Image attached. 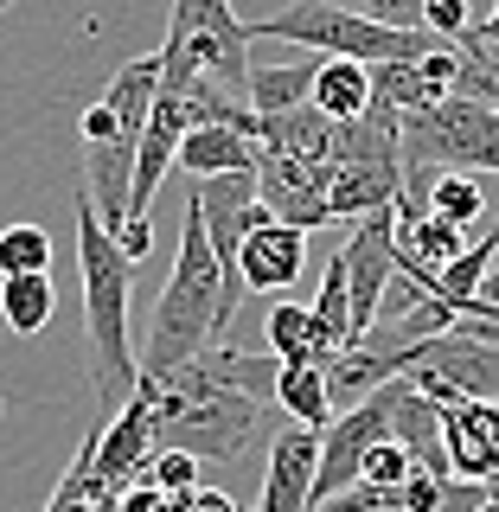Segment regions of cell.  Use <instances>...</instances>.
<instances>
[{
  "instance_id": "cell-22",
  "label": "cell",
  "mask_w": 499,
  "mask_h": 512,
  "mask_svg": "<svg viewBox=\"0 0 499 512\" xmlns=\"http://www.w3.org/2000/svg\"><path fill=\"white\" fill-rule=\"evenodd\" d=\"M480 212H487V192H480L474 173H436L429 180V218L468 231V224H480Z\"/></svg>"
},
{
  "instance_id": "cell-8",
  "label": "cell",
  "mask_w": 499,
  "mask_h": 512,
  "mask_svg": "<svg viewBox=\"0 0 499 512\" xmlns=\"http://www.w3.org/2000/svg\"><path fill=\"white\" fill-rule=\"evenodd\" d=\"M346 269H352V327L359 340L384 320V288L404 276V250H397V212H378L365 224H352L346 237Z\"/></svg>"
},
{
  "instance_id": "cell-1",
  "label": "cell",
  "mask_w": 499,
  "mask_h": 512,
  "mask_svg": "<svg viewBox=\"0 0 499 512\" xmlns=\"http://www.w3.org/2000/svg\"><path fill=\"white\" fill-rule=\"evenodd\" d=\"M77 276H84V340H90V397L96 416H116L128 397L141 391L135 340H128V282H135V256L116 244V231L103 224L96 199L77 186Z\"/></svg>"
},
{
  "instance_id": "cell-14",
  "label": "cell",
  "mask_w": 499,
  "mask_h": 512,
  "mask_svg": "<svg viewBox=\"0 0 499 512\" xmlns=\"http://www.w3.org/2000/svg\"><path fill=\"white\" fill-rule=\"evenodd\" d=\"M333 141H340V122L320 116V109H295V116L263 122V154H288V160H308V167H333Z\"/></svg>"
},
{
  "instance_id": "cell-10",
  "label": "cell",
  "mask_w": 499,
  "mask_h": 512,
  "mask_svg": "<svg viewBox=\"0 0 499 512\" xmlns=\"http://www.w3.org/2000/svg\"><path fill=\"white\" fill-rule=\"evenodd\" d=\"M154 397L148 391H135L128 404L109 416V423H96V468H103L109 487H135L141 474H148V461H154Z\"/></svg>"
},
{
  "instance_id": "cell-21",
  "label": "cell",
  "mask_w": 499,
  "mask_h": 512,
  "mask_svg": "<svg viewBox=\"0 0 499 512\" xmlns=\"http://www.w3.org/2000/svg\"><path fill=\"white\" fill-rule=\"evenodd\" d=\"M263 340H269V359L282 365H314V314L301 301H276L263 320Z\"/></svg>"
},
{
  "instance_id": "cell-29",
  "label": "cell",
  "mask_w": 499,
  "mask_h": 512,
  "mask_svg": "<svg viewBox=\"0 0 499 512\" xmlns=\"http://www.w3.org/2000/svg\"><path fill=\"white\" fill-rule=\"evenodd\" d=\"M493 404H499V397H493Z\"/></svg>"
},
{
  "instance_id": "cell-11",
  "label": "cell",
  "mask_w": 499,
  "mask_h": 512,
  "mask_svg": "<svg viewBox=\"0 0 499 512\" xmlns=\"http://www.w3.org/2000/svg\"><path fill=\"white\" fill-rule=\"evenodd\" d=\"M314 474H320V436L301 423H288L269 442V474L256 512H314Z\"/></svg>"
},
{
  "instance_id": "cell-26",
  "label": "cell",
  "mask_w": 499,
  "mask_h": 512,
  "mask_svg": "<svg viewBox=\"0 0 499 512\" xmlns=\"http://www.w3.org/2000/svg\"><path fill=\"white\" fill-rule=\"evenodd\" d=\"M474 32H480V39H487V45H493V52H499V7L487 13V26H474Z\"/></svg>"
},
{
  "instance_id": "cell-24",
  "label": "cell",
  "mask_w": 499,
  "mask_h": 512,
  "mask_svg": "<svg viewBox=\"0 0 499 512\" xmlns=\"http://www.w3.org/2000/svg\"><path fill=\"white\" fill-rule=\"evenodd\" d=\"M423 26L442 32V39H455V52L474 39V20H468V7H461V0H423Z\"/></svg>"
},
{
  "instance_id": "cell-20",
  "label": "cell",
  "mask_w": 499,
  "mask_h": 512,
  "mask_svg": "<svg viewBox=\"0 0 499 512\" xmlns=\"http://www.w3.org/2000/svg\"><path fill=\"white\" fill-rule=\"evenodd\" d=\"M52 276V231L45 224H0V282Z\"/></svg>"
},
{
  "instance_id": "cell-6",
  "label": "cell",
  "mask_w": 499,
  "mask_h": 512,
  "mask_svg": "<svg viewBox=\"0 0 499 512\" xmlns=\"http://www.w3.org/2000/svg\"><path fill=\"white\" fill-rule=\"evenodd\" d=\"M404 167H410V180L499 173V109L480 103V96H448L442 109L404 122Z\"/></svg>"
},
{
  "instance_id": "cell-23",
  "label": "cell",
  "mask_w": 499,
  "mask_h": 512,
  "mask_svg": "<svg viewBox=\"0 0 499 512\" xmlns=\"http://www.w3.org/2000/svg\"><path fill=\"white\" fill-rule=\"evenodd\" d=\"M141 480H148V487H160L167 500H192V493L205 487V480H199V455H180V448H160Z\"/></svg>"
},
{
  "instance_id": "cell-25",
  "label": "cell",
  "mask_w": 499,
  "mask_h": 512,
  "mask_svg": "<svg viewBox=\"0 0 499 512\" xmlns=\"http://www.w3.org/2000/svg\"><path fill=\"white\" fill-rule=\"evenodd\" d=\"M186 506H192V512H237V500H231V493H218V487H199Z\"/></svg>"
},
{
  "instance_id": "cell-4",
  "label": "cell",
  "mask_w": 499,
  "mask_h": 512,
  "mask_svg": "<svg viewBox=\"0 0 499 512\" xmlns=\"http://www.w3.org/2000/svg\"><path fill=\"white\" fill-rule=\"evenodd\" d=\"M250 45V20L224 0H180L160 39V96H186L199 77L218 90H250Z\"/></svg>"
},
{
  "instance_id": "cell-2",
  "label": "cell",
  "mask_w": 499,
  "mask_h": 512,
  "mask_svg": "<svg viewBox=\"0 0 499 512\" xmlns=\"http://www.w3.org/2000/svg\"><path fill=\"white\" fill-rule=\"evenodd\" d=\"M218 333H224V276H218V256H212L199 205L186 199L180 256H173V276L154 301L148 340H141V372H154V378L186 372V365H199L212 352Z\"/></svg>"
},
{
  "instance_id": "cell-27",
  "label": "cell",
  "mask_w": 499,
  "mask_h": 512,
  "mask_svg": "<svg viewBox=\"0 0 499 512\" xmlns=\"http://www.w3.org/2000/svg\"><path fill=\"white\" fill-rule=\"evenodd\" d=\"M480 301H487V308H499V263H493V276H487V288H480Z\"/></svg>"
},
{
  "instance_id": "cell-9",
  "label": "cell",
  "mask_w": 499,
  "mask_h": 512,
  "mask_svg": "<svg viewBox=\"0 0 499 512\" xmlns=\"http://www.w3.org/2000/svg\"><path fill=\"white\" fill-rule=\"evenodd\" d=\"M256 186H263V212L295 224V231H320L333 224V167H308L288 154L256 160Z\"/></svg>"
},
{
  "instance_id": "cell-7",
  "label": "cell",
  "mask_w": 499,
  "mask_h": 512,
  "mask_svg": "<svg viewBox=\"0 0 499 512\" xmlns=\"http://www.w3.org/2000/svg\"><path fill=\"white\" fill-rule=\"evenodd\" d=\"M410 384L436 410L493 404V397H499V346L474 340L468 327L442 333V340H423V352H416V365H410Z\"/></svg>"
},
{
  "instance_id": "cell-3",
  "label": "cell",
  "mask_w": 499,
  "mask_h": 512,
  "mask_svg": "<svg viewBox=\"0 0 499 512\" xmlns=\"http://www.w3.org/2000/svg\"><path fill=\"white\" fill-rule=\"evenodd\" d=\"M141 391L154 397V442L180 448V455H199V461H237L250 448V436L263 429V397L205 372V359L173 378L141 372Z\"/></svg>"
},
{
  "instance_id": "cell-17",
  "label": "cell",
  "mask_w": 499,
  "mask_h": 512,
  "mask_svg": "<svg viewBox=\"0 0 499 512\" xmlns=\"http://www.w3.org/2000/svg\"><path fill=\"white\" fill-rule=\"evenodd\" d=\"M276 404L295 416L301 429L327 436V429H333V384H327V365H276Z\"/></svg>"
},
{
  "instance_id": "cell-16",
  "label": "cell",
  "mask_w": 499,
  "mask_h": 512,
  "mask_svg": "<svg viewBox=\"0 0 499 512\" xmlns=\"http://www.w3.org/2000/svg\"><path fill=\"white\" fill-rule=\"evenodd\" d=\"M314 77H320L314 58H295V64H256V77H250L256 116L276 122V116H295V109H308V103H314Z\"/></svg>"
},
{
  "instance_id": "cell-12",
  "label": "cell",
  "mask_w": 499,
  "mask_h": 512,
  "mask_svg": "<svg viewBox=\"0 0 499 512\" xmlns=\"http://www.w3.org/2000/svg\"><path fill=\"white\" fill-rule=\"evenodd\" d=\"M442 442H448L455 480H474V487H493L499 480V404L442 410Z\"/></svg>"
},
{
  "instance_id": "cell-15",
  "label": "cell",
  "mask_w": 499,
  "mask_h": 512,
  "mask_svg": "<svg viewBox=\"0 0 499 512\" xmlns=\"http://www.w3.org/2000/svg\"><path fill=\"white\" fill-rule=\"evenodd\" d=\"M256 160H263V148H256L250 135H237V128H192L186 148H180V167L192 173V180H231V173H256Z\"/></svg>"
},
{
  "instance_id": "cell-5",
  "label": "cell",
  "mask_w": 499,
  "mask_h": 512,
  "mask_svg": "<svg viewBox=\"0 0 499 512\" xmlns=\"http://www.w3.org/2000/svg\"><path fill=\"white\" fill-rule=\"evenodd\" d=\"M250 39H288V45H308V52L327 58H352V64H416L436 52L429 32H397L372 20L365 7H333V0H308V7H282L269 20H250Z\"/></svg>"
},
{
  "instance_id": "cell-18",
  "label": "cell",
  "mask_w": 499,
  "mask_h": 512,
  "mask_svg": "<svg viewBox=\"0 0 499 512\" xmlns=\"http://www.w3.org/2000/svg\"><path fill=\"white\" fill-rule=\"evenodd\" d=\"M314 109L333 122H359L372 109V64H352V58H320L314 77Z\"/></svg>"
},
{
  "instance_id": "cell-28",
  "label": "cell",
  "mask_w": 499,
  "mask_h": 512,
  "mask_svg": "<svg viewBox=\"0 0 499 512\" xmlns=\"http://www.w3.org/2000/svg\"><path fill=\"white\" fill-rule=\"evenodd\" d=\"M0 416H7V397H0Z\"/></svg>"
},
{
  "instance_id": "cell-13",
  "label": "cell",
  "mask_w": 499,
  "mask_h": 512,
  "mask_svg": "<svg viewBox=\"0 0 499 512\" xmlns=\"http://www.w3.org/2000/svg\"><path fill=\"white\" fill-rule=\"evenodd\" d=\"M301 269H308V231H295L282 218H263L244 237V288L250 295H276V288L301 282Z\"/></svg>"
},
{
  "instance_id": "cell-19",
  "label": "cell",
  "mask_w": 499,
  "mask_h": 512,
  "mask_svg": "<svg viewBox=\"0 0 499 512\" xmlns=\"http://www.w3.org/2000/svg\"><path fill=\"white\" fill-rule=\"evenodd\" d=\"M52 314H58V282L52 276L0 282V327H7V333H39Z\"/></svg>"
}]
</instances>
